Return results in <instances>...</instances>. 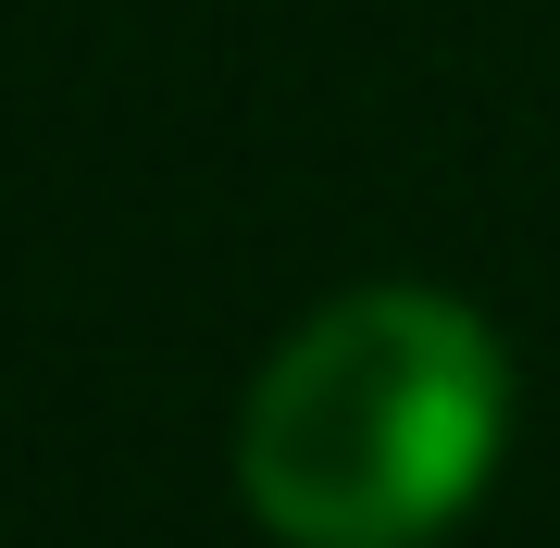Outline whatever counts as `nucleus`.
Returning a JSON list of instances; mask_svg holds the SVG:
<instances>
[{"label":"nucleus","mask_w":560,"mask_h":548,"mask_svg":"<svg viewBox=\"0 0 560 548\" xmlns=\"http://www.w3.org/2000/svg\"><path fill=\"white\" fill-rule=\"evenodd\" d=\"M511 436V349L448 287L324 300L237 411V487L287 548H436Z\"/></svg>","instance_id":"nucleus-1"}]
</instances>
